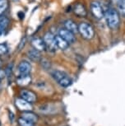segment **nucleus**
Returning <instances> with one entry per match:
<instances>
[{
    "label": "nucleus",
    "mask_w": 125,
    "mask_h": 126,
    "mask_svg": "<svg viewBox=\"0 0 125 126\" xmlns=\"http://www.w3.org/2000/svg\"><path fill=\"white\" fill-rule=\"evenodd\" d=\"M105 17L106 23L110 29L115 30L119 27L120 23V16L118 11L114 8H109L106 12Z\"/></svg>",
    "instance_id": "obj_1"
},
{
    "label": "nucleus",
    "mask_w": 125,
    "mask_h": 126,
    "mask_svg": "<svg viewBox=\"0 0 125 126\" xmlns=\"http://www.w3.org/2000/svg\"><path fill=\"white\" fill-rule=\"evenodd\" d=\"M52 77L57 81L58 84L63 87H68L72 84V79L66 74L64 72L59 70H55L52 73Z\"/></svg>",
    "instance_id": "obj_2"
},
{
    "label": "nucleus",
    "mask_w": 125,
    "mask_h": 126,
    "mask_svg": "<svg viewBox=\"0 0 125 126\" xmlns=\"http://www.w3.org/2000/svg\"><path fill=\"white\" fill-rule=\"evenodd\" d=\"M78 32L81 34L82 38L87 40H91L95 35L93 27L86 22H81L78 25Z\"/></svg>",
    "instance_id": "obj_3"
},
{
    "label": "nucleus",
    "mask_w": 125,
    "mask_h": 126,
    "mask_svg": "<svg viewBox=\"0 0 125 126\" xmlns=\"http://www.w3.org/2000/svg\"><path fill=\"white\" fill-rule=\"evenodd\" d=\"M44 41L45 46L49 50L55 51L58 49L57 44L55 41V35H54L51 32H47L44 35Z\"/></svg>",
    "instance_id": "obj_4"
},
{
    "label": "nucleus",
    "mask_w": 125,
    "mask_h": 126,
    "mask_svg": "<svg viewBox=\"0 0 125 126\" xmlns=\"http://www.w3.org/2000/svg\"><path fill=\"white\" fill-rule=\"evenodd\" d=\"M91 11L96 19L100 20L104 16V9L101 4L97 1H93L91 3Z\"/></svg>",
    "instance_id": "obj_5"
},
{
    "label": "nucleus",
    "mask_w": 125,
    "mask_h": 126,
    "mask_svg": "<svg viewBox=\"0 0 125 126\" xmlns=\"http://www.w3.org/2000/svg\"><path fill=\"white\" fill-rule=\"evenodd\" d=\"M58 35H59L62 38H63V39H64L68 44L74 43L75 40H76V38H75L73 33L69 32V31L67 30L66 28H63V29L59 30Z\"/></svg>",
    "instance_id": "obj_6"
},
{
    "label": "nucleus",
    "mask_w": 125,
    "mask_h": 126,
    "mask_svg": "<svg viewBox=\"0 0 125 126\" xmlns=\"http://www.w3.org/2000/svg\"><path fill=\"white\" fill-rule=\"evenodd\" d=\"M16 106L20 110L24 111H30L32 110V106L30 102L25 101L22 98H18L16 100Z\"/></svg>",
    "instance_id": "obj_7"
},
{
    "label": "nucleus",
    "mask_w": 125,
    "mask_h": 126,
    "mask_svg": "<svg viewBox=\"0 0 125 126\" xmlns=\"http://www.w3.org/2000/svg\"><path fill=\"white\" fill-rule=\"evenodd\" d=\"M21 97L30 103H34L36 101V95L31 91L28 90H22L21 91Z\"/></svg>",
    "instance_id": "obj_8"
},
{
    "label": "nucleus",
    "mask_w": 125,
    "mask_h": 126,
    "mask_svg": "<svg viewBox=\"0 0 125 126\" xmlns=\"http://www.w3.org/2000/svg\"><path fill=\"white\" fill-rule=\"evenodd\" d=\"M31 44L34 49H37L39 51H44L46 49V46L45 44H44V41L43 39L40 37H35L33 38L31 40Z\"/></svg>",
    "instance_id": "obj_9"
},
{
    "label": "nucleus",
    "mask_w": 125,
    "mask_h": 126,
    "mask_svg": "<svg viewBox=\"0 0 125 126\" xmlns=\"http://www.w3.org/2000/svg\"><path fill=\"white\" fill-rule=\"evenodd\" d=\"M30 70H31V65L29 62L23 60L18 65V72L20 75L22 74H29Z\"/></svg>",
    "instance_id": "obj_10"
},
{
    "label": "nucleus",
    "mask_w": 125,
    "mask_h": 126,
    "mask_svg": "<svg viewBox=\"0 0 125 126\" xmlns=\"http://www.w3.org/2000/svg\"><path fill=\"white\" fill-rule=\"evenodd\" d=\"M73 12L77 16H79V17H85V16H86L87 15V11H86V7H85L84 4H82L81 3H77L76 5H75L73 8Z\"/></svg>",
    "instance_id": "obj_11"
},
{
    "label": "nucleus",
    "mask_w": 125,
    "mask_h": 126,
    "mask_svg": "<svg viewBox=\"0 0 125 126\" xmlns=\"http://www.w3.org/2000/svg\"><path fill=\"white\" fill-rule=\"evenodd\" d=\"M63 26H64V28H66L72 33H73V34H76V33L78 32V26L75 23L74 21L71 20V19L66 20L63 23Z\"/></svg>",
    "instance_id": "obj_12"
},
{
    "label": "nucleus",
    "mask_w": 125,
    "mask_h": 126,
    "mask_svg": "<svg viewBox=\"0 0 125 126\" xmlns=\"http://www.w3.org/2000/svg\"><path fill=\"white\" fill-rule=\"evenodd\" d=\"M30 82H31V78H30V74H22L20 75L19 77L16 79V83H17L19 86L25 87L29 85Z\"/></svg>",
    "instance_id": "obj_13"
},
{
    "label": "nucleus",
    "mask_w": 125,
    "mask_h": 126,
    "mask_svg": "<svg viewBox=\"0 0 125 126\" xmlns=\"http://www.w3.org/2000/svg\"><path fill=\"white\" fill-rule=\"evenodd\" d=\"M27 56L31 61L34 62H38L41 60V51L37 50L35 49H30L27 52Z\"/></svg>",
    "instance_id": "obj_14"
},
{
    "label": "nucleus",
    "mask_w": 125,
    "mask_h": 126,
    "mask_svg": "<svg viewBox=\"0 0 125 126\" xmlns=\"http://www.w3.org/2000/svg\"><path fill=\"white\" fill-rule=\"evenodd\" d=\"M55 41L56 44H57L58 48L60 49H66L68 47V46H69V44L63 38L61 37L59 35H55Z\"/></svg>",
    "instance_id": "obj_15"
},
{
    "label": "nucleus",
    "mask_w": 125,
    "mask_h": 126,
    "mask_svg": "<svg viewBox=\"0 0 125 126\" xmlns=\"http://www.w3.org/2000/svg\"><path fill=\"white\" fill-rule=\"evenodd\" d=\"M9 23H10V20L8 17H3L0 19V36L5 33Z\"/></svg>",
    "instance_id": "obj_16"
},
{
    "label": "nucleus",
    "mask_w": 125,
    "mask_h": 126,
    "mask_svg": "<svg viewBox=\"0 0 125 126\" xmlns=\"http://www.w3.org/2000/svg\"><path fill=\"white\" fill-rule=\"evenodd\" d=\"M22 115V118H24L27 120L31 121V122L35 124L38 121V116L34 113L30 112V111H24Z\"/></svg>",
    "instance_id": "obj_17"
},
{
    "label": "nucleus",
    "mask_w": 125,
    "mask_h": 126,
    "mask_svg": "<svg viewBox=\"0 0 125 126\" xmlns=\"http://www.w3.org/2000/svg\"><path fill=\"white\" fill-rule=\"evenodd\" d=\"M116 5L119 13L122 16H125V0H119Z\"/></svg>",
    "instance_id": "obj_18"
},
{
    "label": "nucleus",
    "mask_w": 125,
    "mask_h": 126,
    "mask_svg": "<svg viewBox=\"0 0 125 126\" xmlns=\"http://www.w3.org/2000/svg\"><path fill=\"white\" fill-rule=\"evenodd\" d=\"M18 124L20 125V126H35V123L26 120L22 117L18 119Z\"/></svg>",
    "instance_id": "obj_19"
},
{
    "label": "nucleus",
    "mask_w": 125,
    "mask_h": 126,
    "mask_svg": "<svg viewBox=\"0 0 125 126\" xmlns=\"http://www.w3.org/2000/svg\"><path fill=\"white\" fill-rule=\"evenodd\" d=\"M8 6V0H0V15H2L6 11Z\"/></svg>",
    "instance_id": "obj_20"
},
{
    "label": "nucleus",
    "mask_w": 125,
    "mask_h": 126,
    "mask_svg": "<svg viewBox=\"0 0 125 126\" xmlns=\"http://www.w3.org/2000/svg\"><path fill=\"white\" fill-rule=\"evenodd\" d=\"M8 51V47L6 44H0V55L5 54Z\"/></svg>",
    "instance_id": "obj_21"
},
{
    "label": "nucleus",
    "mask_w": 125,
    "mask_h": 126,
    "mask_svg": "<svg viewBox=\"0 0 125 126\" xmlns=\"http://www.w3.org/2000/svg\"><path fill=\"white\" fill-rule=\"evenodd\" d=\"M41 65L43 66L44 68H45V69H48L49 68H50V62L48 61L47 59H43V60L41 61Z\"/></svg>",
    "instance_id": "obj_22"
},
{
    "label": "nucleus",
    "mask_w": 125,
    "mask_h": 126,
    "mask_svg": "<svg viewBox=\"0 0 125 126\" xmlns=\"http://www.w3.org/2000/svg\"><path fill=\"white\" fill-rule=\"evenodd\" d=\"M5 76H6V73H5V71H4V70H2V69H0V83H1L2 80H3L4 78H5Z\"/></svg>",
    "instance_id": "obj_23"
},
{
    "label": "nucleus",
    "mask_w": 125,
    "mask_h": 126,
    "mask_svg": "<svg viewBox=\"0 0 125 126\" xmlns=\"http://www.w3.org/2000/svg\"><path fill=\"white\" fill-rule=\"evenodd\" d=\"M25 42H26V38H24V39H22V40L21 41V44H20V46H19V49H22V47H24Z\"/></svg>",
    "instance_id": "obj_24"
},
{
    "label": "nucleus",
    "mask_w": 125,
    "mask_h": 126,
    "mask_svg": "<svg viewBox=\"0 0 125 126\" xmlns=\"http://www.w3.org/2000/svg\"><path fill=\"white\" fill-rule=\"evenodd\" d=\"M111 2L113 3H115V4H117V3L119 2V0H111Z\"/></svg>",
    "instance_id": "obj_25"
},
{
    "label": "nucleus",
    "mask_w": 125,
    "mask_h": 126,
    "mask_svg": "<svg viewBox=\"0 0 125 126\" xmlns=\"http://www.w3.org/2000/svg\"><path fill=\"white\" fill-rule=\"evenodd\" d=\"M0 64H1V59H0Z\"/></svg>",
    "instance_id": "obj_26"
}]
</instances>
